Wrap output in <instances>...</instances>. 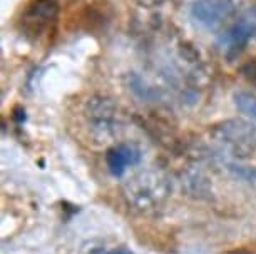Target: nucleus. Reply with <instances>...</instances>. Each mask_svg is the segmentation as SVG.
Masks as SVG:
<instances>
[{"mask_svg":"<svg viewBox=\"0 0 256 254\" xmlns=\"http://www.w3.org/2000/svg\"><path fill=\"white\" fill-rule=\"evenodd\" d=\"M169 196L166 179L159 176H141L126 186V199L134 209L149 213L161 208Z\"/></svg>","mask_w":256,"mask_h":254,"instance_id":"f03ea898","label":"nucleus"},{"mask_svg":"<svg viewBox=\"0 0 256 254\" xmlns=\"http://www.w3.org/2000/svg\"><path fill=\"white\" fill-rule=\"evenodd\" d=\"M90 254H134L132 251H129L128 248L120 246V248H110V249H96V251H92Z\"/></svg>","mask_w":256,"mask_h":254,"instance_id":"6e6552de","label":"nucleus"},{"mask_svg":"<svg viewBox=\"0 0 256 254\" xmlns=\"http://www.w3.org/2000/svg\"><path fill=\"white\" fill-rule=\"evenodd\" d=\"M216 144L233 157L246 159L256 152V126L243 119H228L210 131Z\"/></svg>","mask_w":256,"mask_h":254,"instance_id":"f257e3e1","label":"nucleus"},{"mask_svg":"<svg viewBox=\"0 0 256 254\" xmlns=\"http://www.w3.org/2000/svg\"><path fill=\"white\" fill-rule=\"evenodd\" d=\"M236 10L234 0H196L191 7L192 18L204 27H218Z\"/></svg>","mask_w":256,"mask_h":254,"instance_id":"20e7f679","label":"nucleus"},{"mask_svg":"<svg viewBox=\"0 0 256 254\" xmlns=\"http://www.w3.org/2000/svg\"><path fill=\"white\" fill-rule=\"evenodd\" d=\"M57 15L56 0H34L22 15V32L26 35L40 37L42 32Z\"/></svg>","mask_w":256,"mask_h":254,"instance_id":"39448f33","label":"nucleus"},{"mask_svg":"<svg viewBox=\"0 0 256 254\" xmlns=\"http://www.w3.org/2000/svg\"><path fill=\"white\" fill-rule=\"evenodd\" d=\"M234 105L238 107L241 114L246 117L256 121V95L250 92H236L234 94Z\"/></svg>","mask_w":256,"mask_h":254,"instance_id":"0eeeda50","label":"nucleus"},{"mask_svg":"<svg viewBox=\"0 0 256 254\" xmlns=\"http://www.w3.org/2000/svg\"><path fill=\"white\" fill-rule=\"evenodd\" d=\"M256 37V2L241 13L240 18L231 25L224 35H221L218 45L228 59H234L244 50V47Z\"/></svg>","mask_w":256,"mask_h":254,"instance_id":"7ed1b4c3","label":"nucleus"},{"mask_svg":"<svg viewBox=\"0 0 256 254\" xmlns=\"http://www.w3.org/2000/svg\"><path fill=\"white\" fill-rule=\"evenodd\" d=\"M141 161V152L129 144H119L106 154L108 169L114 177H120L128 169V166H136Z\"/></svg>","mask_w":256,"mask_h":254,"instance_id":"423d86ee","label":"nucleus"}]
</instances>
